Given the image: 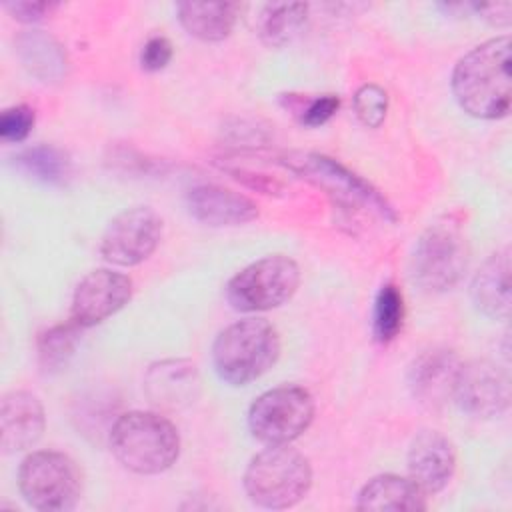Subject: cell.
<instances>
[{
  "label": "cell",
  "mask_w": 512,
  "mask_h": 512,
  "mask_svg": "<svg viewBox=\"0 0 512 512\" xmlns=\"http://www.w3.org/2000/svg\"><path fill=\"white\" fill-rule=\"evenodd\" d=\"M468 266V248L452 224L430 226L416 244L412 278L426 292H446L458 284Z\"/></svg>",
  "instance_id": "obj_9"
},
{
  "label": "cell",
  "mask_w": 512,
  "mask_h": 512,
  "mask_svg": "<svg viewBox=\"0 0 512 512\" xmlns=\"http://www.w3.org/2000/svg\"><path fill=\"white\" fill-rule=\"evenodd\" d=\"M280 356V336L262 318H246L226 326L214 340L212 360L218 376L244 386L266 374Z\"/></svg>",
  "instance_id": "obj_3"
},
{
  "label": "cell",
  "mask_w": 512,
  "mask_h": 512,
  "mask_svg": "<svg viewBox=\"0 0 512 512\" xmlns=\"http://www.w3.org/2000/svg\"><path fill=\"white\" fill-rule=\"evenodd\" d=\"M172 60V44L164 36H152L140 54V64L148 72H158L166 68V64Z\"/></svg>",
  "instance_id": "obj_29"
},
{
  "label": "cell",
  "mask_w": 512,
  "mask_h": 512,
  "mask_svg": "<svg viewBox=\"0 0 512 512\" xmlns=\"http://www.w3.org/2000/svg\"><path fill=\"white\" fill-rule=\"evenodd\" d=\"M404 320L402 292L394 284H384L374 300L372 330L378 342L386 344L396 338Z\"/></svg>",
  "instance_id": "obj_25"
},
{
  "label": "cell",
  "mask_w": 512,
  "mask_h": 512,
  "mask_svg": "<svg viewBox=\"0 0 512 512\" xmlns=\"http://www.w3.org/2000/svg\"><path fill=\"white\" fill-rule=\"evenodd\" d=\"M186 202L190 214L208 226H240L258 218V206L248 196L216 184L192 188Z\"/></svg>",
  "instance_id": "obj_16"
},
{
  "label": "cell",
  "mask_w": 512,
  "mask_h": 512,
  "mask_svg": "<svg viewBox=\"0 0 512 512\" xmlns=\"http://www.w3.org/2000/svg\"><path fill=\"white\" fill-rule=\"evenodd\" d=\"M314 418V400L302 386H278L260 394L248 410L252 436L268 446L290 444Z\"/></svg>",
  "instance_id": "obj_8"
},
{
  "label": "cell",
  "mask_w": 512,
  "mask_h": 512,
  "mask_svg": "<svg viewBox=\"0 0 512 512\" xmlns=\"http://www.w3.org/2000/svg\"><path fill=\"white\" fill-rule=\"evenodd\" d=\"M354 112L368 128H378L388 112V94L378 84H364L354 94Z\"/></svg>",
  "instance_id": "obj_26"
},
{
  "label": "cell",
  "mask_w": 512,
  "mask_h": 512,
  "mask_svg": "<svg viewBox=\"0 0 512 512\" xmlns=\"http://www.w3.org/2000/svg\"><path fill=\"white\" fill-rule=\"evenodd\" d=\"M510 270V248L506 246L494 252L478 268L470 284V296L474 306L494 320H506L510 316Z\"/></svg>",
  "instance_id": "obj_17"
},
{
  "label": "cell",
  "mask_w": 512,
  "mask_h": 512,
  "mask_svg": "<svg viewBox=\"0 0 512 512\" xmlns=\"http://www.w3.org/2000/svg\"><path fill=\"white\" fill-rule=\"evenodd\" d=\"M230 174H234V178L246 182L248 186L264 192V194H274L280 190V184L272 178H266V176H260V174H246L242 170H230Z\"/></svg>",
  "instance_id": "obj_32"
},
{
  "label": "cell",
  "mask_w": 512,
  "mask_h": 512,
  "mask_svg": "<svg viewBox=\"0 0 512 512\" xmlns=\"http://www.w3.org/2000/svg\"><path fill=\"white\" fill-rule=\"evenodd\" d=\"M146 392L158 406L176 408L194 402L198 394L196 366L186 360H166L146 374Z\"/></svg>",
  "instance_id": "obj_19"
},
{
  "label": "cell",
  "mask_w": 512,
  "mask_h": 512,
  "mask_svg": "<svg viewBox=\"0 0 512 512\" xmlns=\"http://www.w3.org/2000/svg\"><path fill=\"white\" fill-rule=\"evenodd\" d=\"M300 284L298 264L284 256H264L226 284V300L238 312H264L288 302Z\"/></svg>",
  "instance_id": "obj_6"
},
{
  "label": "cell",
  "mask_w": 512,
  "mask_h": 512,
  "mask_svg": "<svg viewBox=\"0 0 512 512\" xmlns=\"http://www.w3.org/2000/svg\"><path fill=\"white\" fill-rule=\"evenodd\" d=\"M162 238V218L150 206H132L116 214L100 240L102 256L116 266H136L152 256Z\"/></svg>",
  "instance_id": "obj_10"
},
{
  "label": "cell",
  "mask_w": 512,
  "mask_h": 512,
  "mask_svg": "<svg viewBox=\"0 0 512 512\" xmlns=\"http://www.w3.org/2000/svg\"><path fill=\"white\" fill-rule=\"evenodd\" d=\"M282 164L344 206L366 208L382 218L396 220L392 206L380 192L334 158L316 152H288L282 156Z\"/></svg>",
  "instance_id": "obj_7"
},
{
  "label": "cell",
  "mask_w": 512,
  "mask_h": 512,
  "mask_svg": "<svg viewBox=\"0 0 512 512\" xmlns=\"http://www.w3.org/2000/svg\"><path fill=\"white\" fill-rule=\"evenodd\" d=\"M110 450L130 472L160 474L178 460L180 434L166 416L132 410L114 422Z\"/></svg>",
  "instance_id": "obj_2"
},
{
  "label": "cell",
  "mask_w": 512,
  "mask_h": 512,
  "mask_svg": "<svg viewBox=\"0 0 512 512\" xmlns=\"http://www.w3.org/2000/svg\"><path fill=\"white\" fill-rule=\"evenodd\" d=\"M484 20L494 26H508L512 20V4L510 2H496V4H480L474 6Z\"/></svg>",
  "instance_id": "obj_31"
},
{
  "label": "cell",
  "mask_w": 512,
  "mask_h": 512,
  "mask_svg": "<svg viewBox=\"0 0 512 512\" xmlns=\"http://www.w3.org/2000/svg\"><path fill=\"white\" fill-rule=\"evenodd\" d=\"M132 298V280L114 270H92L86 274L72 296L70 320L80 328H90L122 310Z\"/></svg>",
  "instance_id": "obj_12"
},
{
  "label": "cell",
  "mask_w": 512,
  "mask_h": 512,
  "mask_svg": "<svg viewBox=\"0 0 512 512\" xmlns=\"http://www.w3.org/2000/svg\"><path fill=\"white\" fill-rule=\"evenodd\" d=\"M356 508L370 512H420L426 508V494L412 478L380 474L362 486Z\"/></svg>",
  "instance_id": "obj_18"
},
{
  "label": "cell",
  "mask_w": 512,
  "mask_h": 512,
  "mask_svg": "<svg viewBox=\"0 0 512 512\" xmlns=\"http://www.w3.org/2000/svg\"><path fill=\"white\" fill-rule=\"evenodd\" d=\"M310 484L312 466L308 458L288 444H272L258 452L244 472L248 498L270 510L292 508L308 494Z\"/></svg>",
  "instance_id": "obj_4"
},
{
  "label": "cell",
  "mask_w": 512,
  "mask_h": 512,
  "mask_svg": "<svg viewBox=\"0 0 512 512\" xmlns=\"http://www.w3.org/2000/svg\"><path fill=\"white\" fill-rule=\"evenodd\" d=\"M46 416L42 402L26 392L4 394L0 406V446L4 452H22L32 448L44 434Z\"/></svg>",
  "instance_id": "obj_14"
},
{
  "label": "cell",
  "mask_w": 512,
  "mask_h": 512,
  "mask_svg": "<svg viewBox=\"0 0 512 512\" xmlns=\"http://www.w3.org/2000/svg\"><path fill=\"white\" fill-rule=\"evenodd\" d=\"M4 8L20 22H40L44 18H48L58 4L56 2H6Z\"/></svg>",
  "instance_id": "obj_30"
},
{
  "label": "cell",
  "mask_w": 512,
  "mask_h": 512,
  "mask_svg": "<svg viewBox=\"0 0 512 512\" xmlns=\"http://www.w3.org/2000/svg\"><path fill=\"white\" fill-rule=\"evenodd\" d=\"M34 110L26 104L6 108L0 116V136L6 142H22L34 126Z\"/></svg>",
  "instance_id": "obj_27"
},
{
  "label": "cell",
  "mask_w": 512,
  "mask_h": 512,
  "mask_svg": "<svg viewBox=\"0 0 512 512\" xmlns=\"http://www.w3.org/2000/svg\"><path fill=\"white\" fill-rule=\"evenodd\" d=\"M80 336V326L70 320L66 324H58L48 328L38 338V360L44 372H54L66 366L70 356L76 350Z\"/></svg>",
  "instance_id": "obj_24"
},
{
  "label": "cell",
  "mask_w": 512,
  "mask_h": 512,
  "mask_svg": "<svg viewBox=\"0 0 512 512\" xmlns=\"http://www.w3.org/2000/svg\"><path fill=\"white\" fill-rule=\"evenodd\" d=\"M452 400L474 418H494L510 404L508 374L490 360L460 364Z\"/></svg>",
  "instance_id": "obj_11"
},
{
  "label": "cell",
  "mask_w": 512,
  "mask_h": 512,
  "mask_svg": "<svg viewBox=\"0 0 512 512\" xmlns=\"http://www.w3.org/2000/svg\"><path fill=\"white\" fill-rule=\"evenodd\" d=\"M176 10L190 36L204 42H220L234 30L242 6L238 2H180Z\"/></svg>",
  "instance_id": "obj_20"
},
{
  "label": "cell",
  "mask_w": 512,
  "mask_h": 512,
  "mask_svg": "<svg viewBox=\"0 0 512 512\" xmlns=\"http://www.w3.org/2000/svg\"><path fill=\"white\" fill-rule=\"evenodd\" d=\"M14 160L24 174L44 184H64L70 176V160L66 154L48 144L26 148Z\"/></svg>",
  "instance_id": "obj_23"
},
{
  "label": "cell",
  "mask_w": 512,
  "mask_h": 512,
  "mask_svg": "<svg viewBox=\"0 0 512 512\" xmlns=\"http://www.w3.org/2000/svg\"><path fill=\"white\" fill-rule=\"evenodd\" d=\"M306 18L308 6L302 2H270L260 10L256 32L266 46L280 48L302 32Z\"/></svg>",
  "instance_id": "obj_22"
},
{
  "label": "cell",
  "mask_w": 512,
  "mask_h": 512,
  "mask_svg": "<svg viewBox=\"0 0 512 512\" xmlns=\"http://www.w3.org/2000/svg\"><path fill=\"white\" fill-rule=\"evenodd\" d=\"M18 488L28 506L42 512H66L82 496V472L70 456L38 450L22 460Z\"/></svg>",
  "instance_id": "obj_5"
},
{
  "label": "cell",
  "mask_w": 512,
  "mask_h": 512,
  "mask_svg": "<svg viewBox=\"0 0 512 512\" xmlns=\"http://www.w3.org/2000/svg\"><path fill=\"white\" fill-rule=\"evenodd\" d=\"M510 48V36H496L458 60L452 72V92L466 114L496 120L510 112Z\"/></svg>",
  "instance_id": "obj_1"
},
{
  "label": "cell",
  "mask_w": 512,
  "mask_h": 512,
  "mask_svg": "<svg viewBox=\"0 0 512 512\" xmlns=\"http://www.w3.org/2000/svg\"><path fill=\"white\" fill-rule=\"evenodd\" d=\"M456 470L454 444L438 430H422L408 450V472L416 486L428 496L438 494Z\"/></svg>",
  "instance_id": "obj_13"
},
{
  "label": "cell",
  "mask_w": 512,
  "mask_h": 512,
  "mask_svg": "<svg viewBox=\"0 0 512 512\" xmlns=\"http://www.w3.org/2000/svg\"><path fill=\"white\" fill-rule=\"evenodd\" d=\"M16 52L22 66L42 82H58L66 74V54L62 46L42 30L22 32L16 38Z\"/></svg>",
  "instance_id": "obj_21"
},
{
  "label": "cell",
  "mask_w": 512,
  "mask_h": 512,
  "mask_svg": "<svg viewBox=\"0 0 512 512\" xmlns=\"http://www.w3.org/2000/svg\"><path fill=\"white\" fill-rule=\"evenodd\" d=\"M460 360L450 350H428L420 354L408 370L412 396L428 406L438 408L454 396Z\"/></svg>",
  "instance_id": "obj_15"
},
{
  "label": "cell",
  "mask_w": 512,
  "mask_h": 512,
  "mask_svg": "<svg viewBox=\"0 0 512 512\" xmlns=\"http://www.w3.org/2000/svg\"><path fill=\"white\" fill-rule=\"evenodd\" d=\"M338 106H340V98L334 94H324V96L312 98L306 106L300 108V122L310 128L322 126L336 114Z\"/></svg>",
  "instance_id": "obj_28"
}]
</instances>
